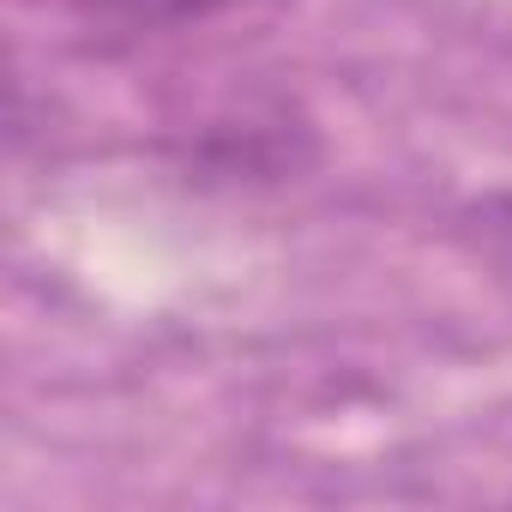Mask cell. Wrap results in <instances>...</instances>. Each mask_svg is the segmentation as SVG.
<instances>
[{
  "instance_id": "cell-1",
  "label": "cell",
  "mask_w": 512,
  "mask_h": 512,
  "mask_svg": "<svg viewBox=\"0 0 512 512\" xmlns=\"http://www.w3.org/2000/svg\"><path fill=\"white\" fill-rule=\"evenodd\" d=\"M79 7L121 31H199V25H217L235 13L278 7V0H79Z\"/></svg>"
}]
</instances>
